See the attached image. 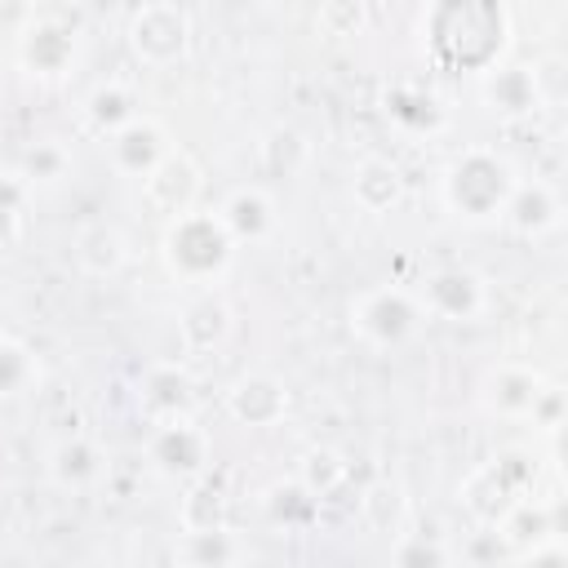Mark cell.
Here are the masks:
<instances>
[{
  "instance_id": "5",
  "label": "cell",
  "mask_w": 568,
  "mask_h": 568,
  "mask_svg": "<svg viewBox=\"0 0 568 568\" xmlns=\"http://www.w3.org/2000/svg\"><path fill=\"white\" fill-rule=\"evenodd\" d=\"M532 479H537V462H532L528 453L510 448V453H497L493 462L475 466V470L466 475V484L457 488V501H462V510H466L475 524L493 528L519 497L532 493Z\"/></svg>"
},
{
  "instance_id": "30",
  "label": "cell",
  "mask_w": 568,
  "mask_h": 568,
  "mask_svg": "<svg viewBox=\"0 0 568 568\" xmlns=\"http://www.w3.org/2000/svg\"><path fill=\"white\" fill-rule=\"evenodd\" d=\"M311 160V142L306 133L288 129V124H275L266 138H262V169L275 173V178H297Z\"/></svg>"
},
{
  "instance_id": "12",
  "label": "cell",
  "mask_w": 568,
  "mask_h": 568,
  "mask_svg": "<svg viewBox=\"0 0 568 568\" xmlns=\"http://www.w3.org/2000/svg\"><path fill=\"white\" fill-rule=\"evenodd\" d=\"M169 133H164V124L155 120V115H146V111H138L129 124H120L115 133H106V164L120 173V178H133V182H142L164 155H169Z\"/></svg>"
},
{
  "instance_id": "37",
  "label": "cell",
  "mask_w": 568,
  "mask_h": 568,
  "mask_svg": "<svg viewBox=\"0 0 568 568\" xmlns=\"http://www.w3.org/2000/svg\"><path fill=\"white\" fill-rule=\"evenodd\" d=\"M528 422H532V426H541L546 435H559V426H564V390H559L555 382H546V386H541V395H537V404H532Z\"/></svg>"
},
{
  "instance_id": "31",
  "label": "cell",
  "mask_w": 568,
  "mask_h": 568,
  "mask_svg": "<svg viewBox=\"0 0 568 568\" xmlns=\"http://www.w3.org/2000/svg\"><path fill=\"white\" fill-rule=\"evenodd\" d=\"M27 204H31V186L18 173H0V253H13L22 244Z\"/></svg>"
},
{
  "instance_id": "16",
  "label": "cell",
  "mask_w": 568,
  "mask_h": 568,
  "mask_svg": "<svg viewBox=\"0 0 568 568\" xmlns=\"http://www.w3.org/2000/svg\"><path fill=\"white\" fill-rule=\"evenodd\" d=\"M501 222L519 235V240H541L550 231H559L564 222V204H559V191L541 178H519L506 209H501Z\"/></svg>"
},
{
  "instance_id": "25",
  "label": "cell",
  "mask_w": 568,
  "mask_h": 568,
  "mask_svg": "<svg viewBox=\"0 0 568 568\" xmlns=\"http://www.w3.org/2000/svg\"><path fill=\"white\" fill-rule=\"evenodd\" d=\"M178 524H182V532L226 528V493L209 479V470L200 479H186V493L178 501Z\"/></svg>"
},
{
  "instance_id": "33",
  "label": "cell",
  "mask_w": 568,
  "mask_h": 568,
  "mask_svg": "<svg viewBox=\"0 0 568 568\" xmlns=\"http://www.w3.org/2000/svg\"><path fill=\"white\" fill-rule=\"evenodd\" d=\"M297 479L324 501V497L346 479V462H342V453H333V448H306V453H302V466H297Z\"/></svg>"
},
{
  "instance_id": "22",
  "label": "cell",
  "mask_w": 568,
  "mask_h": 568,
  "mask_svg": "<svg viewBox=\"0 0 568 568\" xmlns=\"http://www.w3.org/2000/svg\"><path fill=\"white\" fill-rule=\"evenodd\" d=\"M382 115L404 133H439L444 129V106L422 84H390L382 93Z\"/></svg>"
},
{
  "instance_id": "38",
  "label": "cell",
  "mask_w": 568,
  "mask_h": 568,
  "mask_svg": "<svg viewBox=\"0 0 568 568\" xmlns=\"http://www.w3.org/2000/svg\"><path fill=\"white\" fill-rule=\"evenodd\" d=\"M36 18V0H0V36H18Z\"/></svg>"
},
{
  "instance_id": "1",
  "label": "cell",
  "mask_w": 568,
  "mask_h": 568,
  "mask_svg": "<svg viewBox=\"0 0 568 568\" xmlns=\"http://www.w3.org/2000/svg\"><path fill=\"white\" fill-rule=\"evenodd\" d=\"M510 36L501 0H435L422 18L426 53L448 71H488L497 67Z\"/></svg>"
},
{
  "instance_id": "36",
  "label": "cell",
  "mask_w": 568,
  "mask_h": 568,
  "mask_svg": "<svg viewBox=\"0 0 568 568\" xmlns=\"http://www.w3.org/2000/svg\"><path fill=\"white\" fill-rule=\"evenodd\" d=\"M532 84H537L541 106H559V102H564V58H559V53L541 58V62L532 67Z\"/></svg>"
},
{
  "instance_id": "23",
  "label": "cell",
  "mask_w": 568,
  "mask_h": 568,
  "mask_svg": "<svg viewBox=\"0 0 568 568\" xmlns=\"http://www.w3.org/2000/svg\"><path fill=\"white\" fill-rule=\"evenodd\" d=\"M359 519L377 537H399L408 528V493H404V484L390 479V475L364 484V493H359Z\"/></svg>"
},
{
  "instance_id": "10",
  "label": "cell",
  "mask_w": 568,
  "mask_h": 568,
  "mask_svg": "<svg viewBox=\"0 0 568 568\" xmlns=\"http://www.w3.org/2000/svg\"><path fill=\"white\" fill-rule=\"evenodd\" d=\"M541 386H546V377H541L532 364H524V359H497V364L484 368L475 395H479V408H484L488 417L528 422V413H532Z\"/></svg>"
},
{
  "instance_id": "34",
  "label": "cell",
  "mask_w": 568,
  "mask_h": 568,
  "mask_svg": "<svg viewBox=\"0 0 568 568\" xmlns=\"http://www.w3.org/2000/svg\"><path fill=\"white\" fill-rule=\"evenodd\" d=\"M36 377H40L36 355L22 342L0 333V395H22V390L36 386Z\"/></svg>"
},
{
  "instance_id": "2",
  "label": "cell",
  "mask_w": 568,
  "mask_h": 568,
  "mask_svg": "<svg viewBox=\"0 0 568 568\" xmlns=\"http://www.w3.org/2000/svg\"><path fill=\"white\" fill-rule=\"evenodd\" d=\"M160 262H164L169 280H178L182 288H213L235 262V240L222 226L217 209H200L195 204V209H186V213L164 222Z\"/></svg>"
},
{
  "instance_id": "17",
  "label": "cell",
  "mask_w": 568,
  "mask_h": 568,
  "mask_svg": "<svg viewBox=\"0 0 568 568\" xmlns=\"http://www.w3.org/2000/svg\"><path fill=\"white\" fill-rule=\"evenodd\" d=\"M231 328H235V315H231L226 297L213 293V288H200V293L182 306V315H178V346H182L186 355H209V351L226 346Z\"/></svg>"
},
{
  "instance_id": "3",
  "label": "cell",
  "mask_w": 568,
  "mask_h": 568,
  "mask_svg": "<svg viewBox=\"0 0 568 568\" xmlns=\"http://www.w3.org/2000/svg\"><path fill=\"white\" fill-rule=\"evenodd\" d=\"M515 182H519V173L501 151L466 146L444 164L439 200L453 217H462L470 226H488V222H501V209H506Z\"/></svg>"
},
{
  "instance_id": "29",
  "label": "cell",
  "mask_w": 568,
  "mask_h": 568,
  "mask_svg": "<svg viewBox=\"0 0 568 568\" xmlns=\"http://www.w3.org/2000/svg\"><path fill=\"white\" fill-rule=\"evenodd\" d=\"M248 550L235 541L231 528H213V532H182V546H178V559L182 564H195V568H226V564H240Z\"/></svg>"
},
{
  "instance_id": "9",
  "label": "cell",
  "mask_w": 568,
  "mask_h": 568,
  "mask_svg": "<svg viewBox=\"0 0 568 568\" xmlns=\"http://www.w3.org/2000/svg\"><path fill=\"white\" fill-rule=\"evenodd\" d=\"M417 302L426 320H448V324H470L488 311V280L470 266H439L422 280Z\"/></svg>"
},
{
  "instance_id": "20",
  "label": "cell",
  "mask_w": 568,
  "mask_h": 568,
  "mask_svg": "<svg viewBox=\"0 0 568 568\" xmlns=\"http://www.w3.org/2000/svg\"><path fill=\"white\" fill-rule=\"evenodd\" d=\"M106 475V453L89 435H67L49 448V479L67 493H84Z\"/></svg>"
},
{
  "instance_id": "28",
  "label": "cell",
  "mask_w": 568,
  "mask_h": 568,
  "mask_svg": "<svg viewBox=\"0 0 568 568\" xmlns=\"http://www.w3.org/2000/svg\"><path fill=\"white\" fill-rule=\"evenodd\" d=\"M13 173H18L31 191H36V186H58V182H67V173H71V151H67L58 138H36V142H27V151L18 155Z\"/></svg>"
},
{
  "instance_id": "11",
  "label": "cell",
  "mask_w": 568,
  "mask_h": 568,
  "mask_svg": "<svg viewBox=\"0 0 568 568\" xmlns=\"http://www.w3.org/2000/svg\"><path fill=\"white\" fill-rule=\"evenodd\" d=\"M138 186H142V204L169 222V217H178V213H186V209L200 204L204 173H200V164H195L191 151L169 146V155H164Z\"/></svg>"
},
{
  "instance_id": "26",
  "label": "cell",
  "mask_w": 568,
  "mask_h": 568,
  "mask_svg": "<svg viewBox=\"0 0 568 568\" xmlns=\"http://www.w3.org/2000/svg\"><path fill=\"white\" fill-rule=\"evenodd\" d=\"M138 111H142V102H138V93H133L124 80H102V84H93V93L84 98V120H89V129H98L102 138L115 133L120 124H129Z\"/></svg>"
},
{
  "instance_id": "35",
  "label": "cell",
  "mask_w": 568,
  "mask_h": 568,
  "mask_svg": "<svg viewBox=\"0 0 568 568\" xmlns=\"http://www.w3.org/2000/svg\"><path fill=\"white\" fill-rule=\"evenodd\" d=\"M457 550H448L444 541H426L422 532H399L395 537V546H390V559L399 564V568H426V564H448Z\"/></svg>"
},
{
  "instance_id": "21",
  "label": "cell",
  "mask_w": 568,
  "mask_h": 568,
  "mask_svg": "<svg viewBox=\"0 0 568 568\" xmlns=\"http://www.w3.org/2000/svg\"><path fill=\"white\" fill-rule=\"evenodd\" d=\"M217 217L235 244H262L275 231V200L262 186H235L217 204Z\"/></svg>"
},
{
  "instance_id": "8",
  "label": "cell",
  "mask_w": 568,
  "mask_h": 568,
  "mask_svg": "<svg viewBox=\"0 0 568 568\" xmlns=\"http://www.w3.org/2000/svg\"><path fill=\"white\" fill-rule=\"evenodd\" d=\"M13 58L27 75L36 80H58L75 67L80 58V36L71 22L53 18V13H36L18 36H13Z\"/></svg>"
},
{
  "instance_id": "24",
  "label": "cell",
  "mask_w": 568,
  "mask_h": 568,
  "mask_svg": "<svg viewBox=\"0 0 568 568\" xmlns=\"http://www.w3.org/2000/svg\"><path fill=\"white\" fill-rule=\"evenodd\" d=\"M262 510H266V519H271L275 528L302 532V528H311V524L320 519V497L293 475V479H275V484L262 493Z\"/></svg>"
},
{
  "instance_id": "19",
  "label": "cell",
  "mask_w": 568,
  "mask_h": 568,
  "mask_svg": "<svg viewBox=\"0 0 568 568\" xmlns=\"http://www.w3.org/2000/svg\"><path fill=\"white\" fill-rule=\"evenodd\" d=\"M71 253H75V266L93 280H115L124 266H129V235L106 222V217H93L75 231L71 240Z\"/></svg>"
},
{
  "instance_id": "14",
  "label": "cell",
  "mask_w": 568,
  "mask_h": 568,
  "mask_svg": "<svg viewBox=\"0 0 568 568\" xmlns=\"http://www.w3.org/2000/svg\"><path fill=\"white\" fill-rule=\"evenodd\" d=\"M138 404L151 422L164 417H191L195 413V377L178 359H155L138 377Z\"/></svg>"
},
{
  "instance_id": "15",
  "label": "cell",
  "mask_w": 568,
  "mask_h": 568,
  "mask_svg": "<svg viewBox=\"0 0 568 568\" xmlns=\"http://www.w3.org/2000/svg\"><path fill=\"white\" fill-rule=\"evenodd\" d=\"M479 102L488 115L515 124V120H528L541 111V98H537V84H532V67H519V62H497L484 71L479 80Z\"/></svg>"
},
{
  "instance_id": "27",
  "label": "cell",
  "mask_w": 568,
  "mask_h": 568,
  "mask_svg": "<svg viewBox=\"0 0 568 568\" xmlns=\"http://www.w3.org/2000/svg\"><path fill=\"white\" fill-rule=\"evenodd\" d=\"M493 528L501 532V541H506L510 559H519L532 541H541V537L559 532V528H555V519H550V510H546L541 501H532V497H519V501H515V506H510Z\"/></svg>"
},
{
  "instance_id": "13",
  "label": "cell",
  "mask_w": 568,
  "mask_h": 568,
  "mask_svg": "<svg viewBox=\"0 0 568 568\" xmlns=\"http://www.w3.org/2000/svg\"><path fill=\"white\" fill-rule=\"evenodd\" d=\"M288 404H293V395H288L284 377H275V373H244L226 386V417L248 430L280 426L288 417Z\"/></svg>"
},
{
  "instance_id": "4",
  "label": "cell",
  "mask_w": 568,
  "mask_h": 568,
  "mask_svg": "<svg viewBox=\"0 0 568 568\" xmlns=\"http://www.w3.org/2000/svg\"><path fill=\"white\" fill-rule=\"evenodd\" d=\"M346 320H351V333L368 351H399V346H408L422 333L426 311H422L413 288H404V284H373V288L351 297Z\"/></svg>"
},
{
  "instance_id": "6",
  "label": "cell",
  "mask_w": 568,
  "mask_h": 568,
  "mask_svg": "<svg viewBox=\"0 0 568 568\" xmlns=\"http://www.w3.org/2000/svg\"><path fill=\"white\" fill-rule=\"evenodd\" d=\"M124 40L142 67L169 71V67L186 62V53H191V18L178 0H142L129 13Z\"/></svg>"
},
{
  "instance_id": "32",
  "label": "cell",
  "mask_w": 568,
  "mask_h": 568,
  "mask_svg": "<svg viewBox=\"0 0 568 568\" xmlns=\"http://www.w3.org/2000/svg\"><path fill=\"white\" fill-rule=\"evenodd\" d=\"M368 27V4L364 0H320V13H315V31L324 40H351V36H364Z\"/></svg>"
},
{
  "instance_id": "18",
  "label": "cell",
  "mask_w": 568,
  "mask_h": 568,
  "mask_svg": "<svg viewBox=\"0 0 568 568\" xmlns=\"http://www.w3.org/2000/svg\"><path fill=\"white\" fill-rule=\"evenodd\" d=\"M404 195H408V182H404V169L390 155H364L351 169V200H355L359 213L386 217L404 204Z\"/></svg>"
},
{
  "instance_id": "7",
  "label": "cell",
  "mask_w": 568,
  "mask_h": 568,
  "mask_svg": "<svg viewBox=\"0 0 568 568\" xmlns=\"http://www.w3.org/2000/svg\"><path fill=\"white\" fill-rule=\"evenodd\" d=\"M209 457H213V444H209V430L191 417H164V422H151V435H146V466L160 475V479H173V484H186V479H200L209 470Z\"/></svg>"
}]
</instances>
